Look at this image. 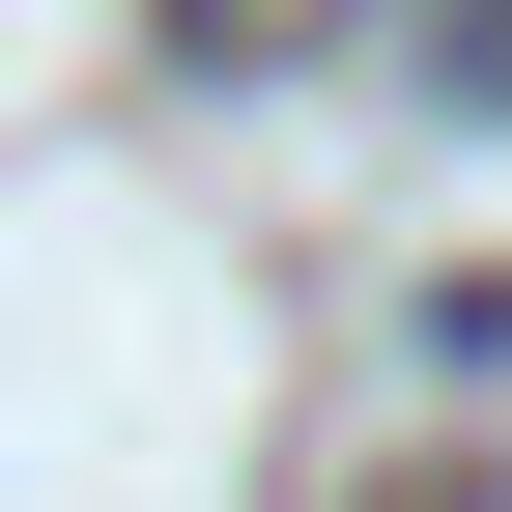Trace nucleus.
<instances>
[{"mask_svg":"<svg viewBox=\"0 0 512 512\" xmlns=\"http://www.w3.org/2000/svg\"><path fill=\"white\" fill-rule=\"evenodd\" d=\"M427 86H456V114H512V0H484V29L427 0Z\"/></svg>","mask_w":512,"mask_h":512,"instance_id":"f03ea898","label":"nucleus"},{"mask_svg":"<svg viewBox=\"0 0 512 512\" xmlns=\"http://www.w3.org/2000/svg\"><path fill=\"white\" fill-rule=\"evenodd\" d=\"M313 29H342V0H171V57H200V86H285Z\"/></svg>","mask_w":512,"mask_h":512,"instance_id":"f257e3e1","label":"nucleus"}]
</instances>
